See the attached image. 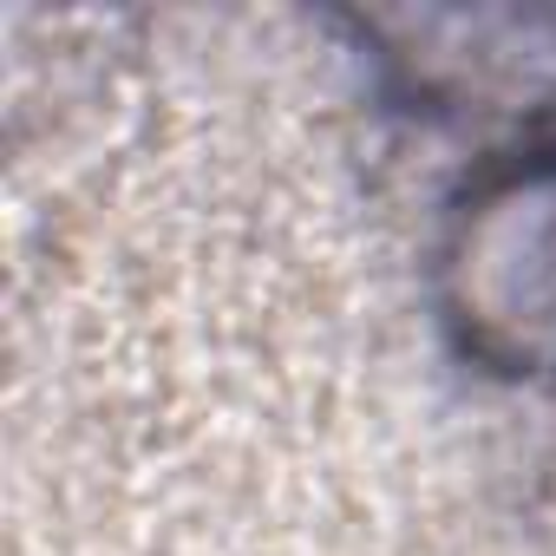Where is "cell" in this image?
<instances>
[{"instance_id": "6da1fadb", "label": "cell", "mask_w": 556, "mask_h": 556, "mask_svg": "<svg viewBox=\"0 0 556 556\" xmlns=\"http://www.w3.org/2000/svg\"><path fill=\"white\" fill-rule=\"evenodd\" d=\"M465 341L510 374H556V164L484 190L452 242Z\"/></svg>"}]
</instances>
